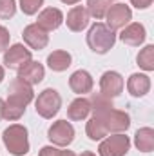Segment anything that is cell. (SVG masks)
Returning a JSON list of instances; mask_svg holds the SVG:
<instances>
[{"label":"cell","instance_id":"6da1fadb","mask_svg":"<svg viewBox=\"0 0 154 156\" xmlns=\"http://www.w3.org/2000/svg\"><path fill=\"white\" fill-rule=\"evenodd\" d=\"M91 102V113L93 116H96L103 127L107 129V133L114 134V133H123L131 127V116L125 111H120L113 105V102L109 98H105L102 93H93V96L89 98Z\"/></svg>","mask_w":154,"mask_h":156},{"label":"cell","instance_id":"7a4b0ae2","mask_svg":"<svg viewBox=\"0 0 154 156\" xmlns=\"http://www.w3.org/2000/svg\"><path fill=\"white\" fill-rule=\"evenodd\" d=\"M116 44V33L113 29H109L105 24L96 22L89 27L87 33V45L93 53L96 55H105L109 53Z\"/></svg>","mask_w":154,"mask_h":156},{"label":"cell","instance_id":"3957f363","mask_svg":"<svg viewBox=\"0 0 154 156\" xmlns=\"http://www.w3.org/2000/svg\"><path fill=\"white\" fill-rule=\"evenodd\" d=\"M2 142L13 156H24L29 153V134L27 129L20 123H13L2 133Z\"/></svg>","mask_w":154,"mask_h":156},{"label":"cell","instance_id":"277c9868","mask_svg":"<svg viewBox=\"0 0 154 156\" xmlns=\"http://www.w3.org/2000/svg\"><path fill=\"white\" fill-rule=\"evenodd\" d=\"M60 107H62V96H60V93H58L56 89H53V87L44 89L38 94V98L35 100V109H37V113H38L42 118H45V120H51L53 116H56L58 111H60Z\"/></svg>","mask_w":154,"mask_h":156},{"label":"cell","instance_id":"5b68a950","mask_svg":"<svg viewBox=\"0 0 154 156\" xmlns=\"http://www.w3.org/2000/svg\"><path fill=\"white\" fill-rule=\"evenodd\" d=\"M33 100H35L33 85L22 82L20 78H15V80L9 83L5 104H11V105H16V107H24V109H26Z\"/></svg>","mask_w":154,"mask_h":156},{"label":"cell","instance_id":"8992f818","mask_svg":"<svg viewBox=\"0 0 154 156\" xmlns=\"http://www.w3.org/2000/svg\"><path fill=\"white\" fill-rule=\"evenodd\" d=\"M131 149V140L123 133H114L100 140L98 154L100 156H125Z\"/></svg>","mask_w":154,"mask_h":156},{"label":"cell","instance_id":"52a82bcc","mask_svg":"<svg viewBox=\"0 0 154 156\" xmlns=\"http://www.w3.org/2000/svg\"><path fill=\"white\" fill-rule=\"evenodd\" d=\"M75 134H76L75 127L67 120H56L47 129V138L56 147H67V145H71L73 140H75Z\"/></svg>","mask_w":154,"mask_h":156},{"label":"cell","instance_id":"ba28073f","mask_svg":"<svg viewBox=\"0 0 154 156\" xmlns=\"http://www.w3.org/2000/svg\"><path fill=\"white\" fill-rule=\"evenodd\" d=\"M33 60V53L31 49H27L24 44H13L11 47L5 49L4 53V66L7 69H13V71H18L22 69L26 64H29Z\"/></svg>","mask_w":154,"mask_h":156},{"label":"cell","instance_id":"9c48e42d","mask_svg":"<svg viewBox=\"0 0 154 156\" xmlns=\"http://www.w3.org/2000/svg\"><path fill=\"white\" fill-rule=\"evenodd\" d=\"M105 18H107V27L113 29V31H118V29H123L127 24H131L132 20V11L129 5L125 4H114L107 9L105 13Z\"/></svg>","mask_w":154,"mask_h":156},{"label":"cell","instance_id":"30bf717a","mask_svg":"<svg viewBox=\"0 0 154 156\" xmlns=\"http://www.w3.org/2000/svg\"><path fill=\"white\" fill-rule=\"evenodd\" d=\"M123 85H125L123 76L120 73H116V71H105L100 78V93L109 100H113V98L121 94Z\"/></svg>","mask_w":154,"mask_h":156},{"label":"cell","instance_id":"8fae6325","mask_svg":"<svg viewBox=\"0 0 154 156\" xmlns=\"http://www.w3.org/2000/svg\"><path fill=\"white\" fill-rule=\"evenodd\" d=\"M22 38L29 45V49L40 51V49H45L47 47V44H49V33L44 31L38 24H29V26L24 27Z\"/></svg>","mask_w":154,"mask_h":156},{"label":"cell","instance_id":"7c38bea8","mask_svg":"<svg viewBox=\"0 0 154 156\" xmlns=\"http://www.w3.org/2000/svg\"><path fill=\"white\" fill-rule=\"evenodd\" d=\"M145 38H147V31H145V26L140 22L127 24L120 33V40L131 47H140L145 42Z\"/></svg>","mask_w":154,"mask_h":156},{"label":"cell","instance_id":"4fadbf2b","mask_svg":"<svg viewBox=\"0 0 154 156\" xmlns=\"http://www.w3.org/2000/svg\"><path fill=\"white\" fill-rule=\"evenodd\" d=\"M64 22L67 24V27H69L73 33H82V31L89 26L91 16H89L85 5H75V7L69 9V13H67V16L64 18Z\"/></svg>","mask_w":154,"mask_h":156},{"label":"cell","instance_id":"5bb4252c","mask_svg":"<svg viewBox=\"0 0 154 156\" xmlns=\"http://www.w3.org/2000/svg\"><path fill=\"white\" fill-rule=\"evenodd\" d=\"M40 27L44 31H54L64 24V13L58 7H45L38 13V20H37Z\"/></svg>","mask_w":154,"mask_h":156},{"label":"cell","instance_id":"9a60e30c","mask_svg":"<svg viewBox=\"0 0 154 156\" xmlns=\"http://www.w3.org/2000/svg\"><path fill=\"white\" fill-rule=\"evenodd\" d=\"M93 85H94V80L91 76V73L85 71V69L75 71V73L71 75V78H69V87L73 89V93H76L80 96L91 93V91H93Z\"/></svg>","mask_w":154,"mask_h":156},{"label":"cell","instance_id":"2e32d148","mask_svg":"<svg viewBox=\"0 0 154 156\" xmlns=\"http://www.w3.org/2000/svg\"><path fill=\"white\" fill-rule=\"evenodd\" d=\"M22 82L29 83V85H37L40 83L44 78H45V67L40 64V62H35L31 60L29 64H26L22 69H18V76Z\"/></svg>","mask_w":154,"mask_h":156},{"label":"cell","instance_id":"e0dca14e","mask_svg":"<svg viewBox=\"0 0 154 156\" xmlns=\"http://www.w3.org/2000/svg\"><path fill=\"white\" fill-rule=\"evenodd\" d=\"M127 91L134 98H142L151 91V78L145 73H134L127 80Z\"/></svg>","mask_w":154,"mask_h":156},{"label":"cell","instance_id":"ac0fdd59","mask_svg":"<svg viewBox=\"0 0 154 156\" xmlns=\"http://www.w3.org/2000/svg\"><path fill=\"white\" fill-rule=\"evenodd\" d=\"M71 64H73V56H71V53H67V51H64V49H56V51H53V53L47 56V66H49V69L54 71V73H64V71H67V69L71 67Z\"/></svg>","mask_w":154,"mask_h":156},{"label":"cell","instance_id":"d6986e66","mask_svg":"<svg viewBox=\"0 0 154 156\" xmlns=\"http://www.w3.org/2000/svg\"><path fill=\"white\" fill-rule=\"evenodd\" d=\"M91 115V102L83 96H80L76 100H73L67 107V118L73 122H82Z\"/></svg>","mask_w":154,"mask_h":156},{"label":"cell","instance_id":"ffe728a7","mask_svg":"<svg viewBox=\"0 0 154 156\" xmlns=\"http://www.w3.org/2000/svg\"><path fill=\"white\" fill-rule=\"evenodd\" d=\"M134 145L142 153H152L154 151V129L152 127H142L134 134Z\"/></svg>","mask_w":154,"mask_h":156},{"label":"cell","instance_id":"44dd1931","mask_svg":"<svg viewBox=\"0 0 154 156\" xmlns=\"http://www.w3.org/2000/svg\"><path fill=\"white\" fill-rule=\"evenodd\" d=\"M85 133H87L89 140H93V142H100V140H103L105 136H109L107 129L103 127V123H102L96 116L89 118V122H87V125H85Z\"/></svg>","mask_w":154,"mask_h":156},{"label":"cell","instance_id":"7402d4cb","mask_svg":"<svg viewBox=\"0 0 154 156\" xmlns=\"http://www.w3.org/2000/svg\"><path fill=\"white\" fill-rule=\"evenodd\" d=\"M109 7H111V0H87V5H85L89 16H93L96 20L105 18V13Z\"/></svg>","mask_w":154,"mask_h":156},{"label":"cell","instance_id":"603a6c76","mask_svg":"<svg viewBox=\"0 0 154 156\" xmlns=\"http://www.w3.org/2000/svg\"><path fill=\"white\" fill-rule=\"evenodd\" d=\"M136 62H138V66H140L143 71H147V73L154 71V45L152 44L145 45V47L138 53Z\"/></svg>","mask_w":154,"mask_h":156},{"label":"cell","instance_id":"cb8c5ba5","mask_svg":"<svg viewBox=\"0 0 154 156\" xmlns=\"http://www.w3.org/2000/svg\"><path fill=\"white\" fill-rule=\"evenodd\" d=\"M16 13V0H0V18L9 20Z\"/></svg>","mask_w":154,"mask_h":156},{"label":"cell","instance_id":"d4e9b609","mask_svg":"<svg viewBox=\"0 0 154 156\" xmlns=\"http://www.w3.org/2000/svg\"><path fill=\"white\" fill-rule=\"evenodd\" d=\"M20 9H22V13L24 15H37L38 13V9L44 5V0H20Z\"/></svg>","mask_w":154,"mask_h":156},{"label":"cell","instance_id":"484cf974","mask_svg":"<svg viewBox=\"0 0 154 156\" xmlns=\"http://www.w3.org/2000/svg\"><path fill=\"white\" fill-rule=\"evenodd\" d=\"M9 40H11V35L7 31V27L5 26H0V53L9 47Z\"/></svg>","mask_w":154,"mask_h":156},{"label":"cell","instance_id":"4316f807","mask_svg":"<svg viewBox=\"0 0 154 156\" xmlns=\"http://www.w3.org/2000/svg\"><path fill=\"white\" fill-rule=\"evenodd\" d=\"M58 147H53V145H45L40 149V154L38 156H58Z\"/></svg>","mask_w":154,"mask_h":156},{"label":"cell","instance_id":"83f0119b","mask_svg":"<svg viewBox=\"0 0 154 156\" xmlns=\"http://www.w3.org/2000/svg\"><path fill=\"white\" fill-rule=\"evenodd\" d=\"M152 2L154 0H131V5H134L136 9H149Z\"/></svg>","mask_w":154,"mask_h":156},{"label":"cell","instance_id":"f1b7e54d","mask_svg":"<svg viewBox=\"0 0 154 156\" xmlns=\"http://www.w3.org/2000/svg\"><path fill=\"white\" fill-rule=\"evenodd\" d=\"M58 156H76L73 151H58Z\"/></svg>","mask_w":154,"mask_h":156},{"label":"cell","instance_id":"f546056e","mask_svg":"<svg viewBox=\"0 0 154 156\" xmlns=\"http://www.w3.org/2000/svg\"><path fill=\"white\" fill-rule=\"evenodd\" d=\"M60 2H64V4H67V5H73V4H78L80 0H60Z\"/></svg>","mask_w":154,"mask_h":156},{"label":"cell","instance_id":"4dcf8cb0","mask_svg":"<svg viewBox=\"0 0 154 156\" xmlns=\"http://www.w3.org/2000/svg\"><path fill=\"white\" fill-rule=\"evenodd\" d=\"M4 76H5V71H4V67L0 66V83H2V80H4Z\"/></svg>","mask_w":154,"mask_h":156},{"label":"cell","instance_id":"1f68e13d","mask_svg":"<svg viewBox=\"0 0 154 156\" xmlns=\"http://www.w3.org/2000/svg\"><path fill=\"white\" fill-rule=\"evenodd\" d=\"M80 156H96V154H94V153H91V151H83Z\"/></svg>","mask_w":154,"mask_h":156},{"label":"cell","instance_id":"d6a6232c","mask_svg":"<svg viewBox=\"0 0 154 156\" xmlns=\"http://www.w3.org/2000/svg\"><path fill=\"white\" fill-rule=\"evenodd\" d=\"M2 111H4V100L0 98V120H2Z\"/></svg>","mask_w":154,"mask_h":156}]
</instances>
